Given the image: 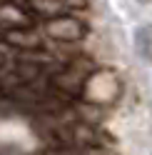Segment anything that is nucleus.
I'll use <instances>...</instances> for the list:
<instances>
[{
    "instance_id": "1",
    "label": "nucleus",
    "mask_w": 152,
    "mask_h": 155,
    "mask_svg": "<svg viewBox=\"0 0 152 155\" xmlns=\"http://www.w3.org/2000/svg\"><path fill=\"white\" fill-rule=\"evenodd\" d=\"M45 33H47V38L60 40V43H78V40H82L87 35V25L80 18L58 15L52 20H45Z\"/></svg>"
},
{
    "instance_id": "2",
    "label": "nucleus",
    "mask_w": 152,
    "mask_h": 155,
    "mask_svg": "<svg viewBox=\"0 0 152 155\" xmlns=\"http://www.w3.org/2000/svg\"><path fill=\"white\" fill-rule=\"evenodd\" d=\"M3 40H5L8 45L20 48V50H27V53L40 48V38H37V33L33 30V28H25V25H20V28H10V30L3 35Z\"/></svg>"
},
{
    "instance_id": "3",
    "label": "nucleus",
    "mask_w": 152,
    "mask_h": 155,
    "mask_svg": "<svg viewBox=\"0 0 152 155\" xmlns=\"http://www.w3.org/2000/svg\"><path fill=\"white\" fill-rule=\"evenodd\" d=\"M27 10L35 13L37 18H45V20H52L65 13L62 0H27Z\"/></svg>"
},
{
    "instance_id": "4",
    "label": "nucleus",
    "mask_w": 152,
    "mask_h": 155,
    "mask_svg": "<svg viewBox=\"0 0 152 155\" xmlns=\"http://www.w3.org/2000/svg\"><path fill=\"white\" fill-rule=\"evenodd\" d=\"M137 48H140V53H142V58H150V28H140V33H137Z\"/></svg>"
}]
</instances>
